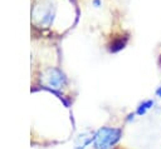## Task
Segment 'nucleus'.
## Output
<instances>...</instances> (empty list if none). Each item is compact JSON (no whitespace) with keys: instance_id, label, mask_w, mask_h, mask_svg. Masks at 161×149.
<instances>
[{"instance_id":"1","label":"nucleus","mask_w":161,"mask_h":149,"mask_svg":"<svg viewBox=\"0 0 161 149\" xmlns=\"http://www.w3.org/2000/svg\"><path fill=\"white\" fill-rule=\"evenodd\" d=\"M121 129L103 126L94 133L93 138V148L94 149H109L112 148L121 138Z\"/></svg>"},{"instance_id":"2","label":"nucleus","mask_w":161,"mask_h":149,"mask_svg":"<svg viewBox=\"0 0 161 149\" xmlns=\"http://www.w3.org/2000/svg\"><path fill=\"white\" fill-rule=\"evenodd\" d=\"M39 6H35L33 10V18H34V24L38 26L48 28L52 25L54 20V14H55V6L50 3V0H45Z\"/></svg>"},{"instance_id":"3","label":"nucleus","mask_w":161,"mask_h":149,"mask_svg":"<svg viewBox=\"0 0 161 149\" xmlns=\"http://www.w3.org/2000/svg\"><path fill=\"white\" fill-rule=\"evenodd\" d=\"M42 84L52 90H60L65 86L67 79L58 68H48L42 73Z\"/></svg>"},{"instance_id":"4","label":"nucleus","mask_w":161,"mask_h":149,"mask_svg":"<svg viewBox=\"0 0 161 149\" xmlns=\"http://www.w3.org/2000/svg\"><path fill=\"white\" fill-rule=\"evenodd\" d=\"M93 138H94V133L91 131L79 134L74 141V149H84L88 144L93 143Z\"/></svg>"},{"instance_id":"5","label":"nucleus","mask_w":161,"mask_h":149,"mask_svg":"<svg viewBox=\"0 0 161 149\" xmlns=\"http://www.w3.org/2000/svg\"><path fill=\"white\" fill-rule=\"evenodd\" d=\"M153 105H155V100H152V99H146V100H143V101H141V103L138 104V106H137V109H136V114L140 115V116H142V115H145L150 109H152Z\"/></svg>"},{"instance_id":"6","label":"nucleus","mask_w":161,"mask_h":149,"mask_svg":"<svg viewBox=\"0 0 161 149\" xmlns=\"http://www.w3.org/2000/svg\"><path fill=\"white\" fill-rule=\"evenodd\" d=\"M92 5H93L94 8H99V6L102 5V1H101V0H92Z\"/></svg>"},{"instance_id":"7","label":"nucleus","mask_w":161,"mask_h":149,"mask_svg":"<svg viewBox=\"0 0 161 149\" xmlns=\"http://www.w3.org/2000/svg\"><path fill=\"white\" fill-rule=\"evenodd\" d=\"M155 95H156L157 98H161V85L157 86V89L155 90Z\"/></svg>"}]
</instances>
